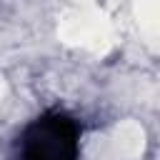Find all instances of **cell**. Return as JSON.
<instances>
[{"label": "cell", "mask_w": 160, "mask_h": 160, "mask_svg": "<svg viewBox=\"0 0 160 160\" xmlns=\"http://www.w3.org/2000/svg\"><path fill=\"white\" fill-rule=\"evenodd\" d=\"M22 160H75L78 158V130L72 120L60 112L38 118L20 140Z\"/></svg>", "instance_id": "obj_1"}]
</instances>
